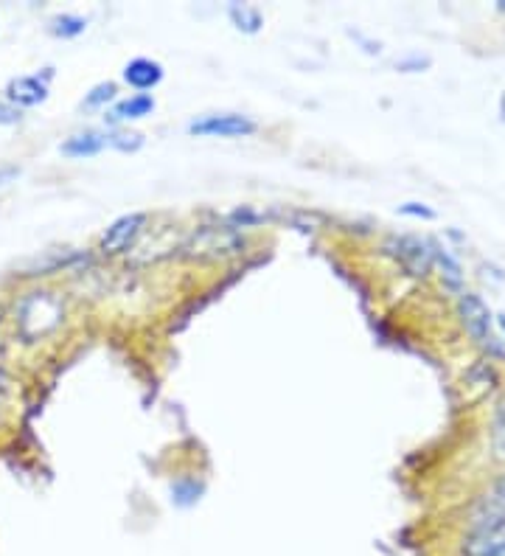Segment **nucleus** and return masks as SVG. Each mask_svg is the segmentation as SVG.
<instances>
[{
  "instance_id": "f257e3e1",
  "label": "nucleus",
  "mask_w": 505,
  "mask_h": 556,
  "mask_svg": "<svg viewBox=\"0 0 505 556\" xmlns=\"http://www.w3.org/2000/svg\"><path fill=\"white\" fill-rule=\"evenodd\" d=\"M245 234L233 225H202L180 245V256L188 262H225L242 256Z\"/></svg>"
},
{
  "instance_id": "dca6fc26",
  "label": "nucleus",
  "mask_w": 505,
  "mask_h": 556,
  "mask_svg": "<svg viewBox=\"0 0 505 556\" xmlns=\"http://www.w3.org/2000/svg\"><path fill=\"white\" fill-rule=\"evenodd\" d=\"M107 104H116V85H113V82H99L96 88L87 93L82 107H85V110H101V107H107Z\"/></svg>"
},
{
  "instance_id": "6e6552de",
  "label": "nucleus",
  "mask_w": 505,
  "mask_h": 556,
  "mask_svg": "<svg viewBox=\"0 0 505 556\" xmlns=\"http://www.w3.org/2000/svg\"><path fill=\"white\" fill-rule=\"evenodd\" d=\"M54 71L45 68L43 74H29V76H15L6 88V102H12L15 107H37L48 99V82H51Z\"/></svg>"
},
{
  "instance_id": "f3484780",
  "label": "nucleus",
  "mask_w": 505,
  "mask_h": 556,
  "mask_svg": "<svg viewBox=\"0 0 505 556\" xmlns=\"http://www.w3.org/2000/svg\"><path fill=\"white\" fill-rule=\"evenodd\" d=\"M491 450L497 458L505 461V399L497 402V410H494V422H491Z\"/></svg>"
},
{
  "instance_id": "6ab92c4d",
  "label": "nucleus",
  "mask_w": 505,
  "mask_h": 556,
  "mask_svg": "<svg viewBox=\"0 0 505 556\" xmlns=\"http://www.w3.org/2000/svg\"><path fill=\"white\" fill-rule=\"evenodd\" d=\"M141 147H144V135H141V132H130V130L110 132V149H118V152H138Z\"/></svg>"
},
{
  "instance_id": "bb28decb",
  "label": "nucleus",
  "mask_w": 505,
  "mask_h": 556,
  "mask_svg": "<svg viewBox=\"0 0 505 556\" xmlns=\"http://www.w3.org/2000/svg\"><path fill=\"white\" fill-rule=\"evenodd\" d=\"M497 9H500V12H505V0H500V3H497Z\"/></svg>"
},
{
  "instance_id": "9b49d317",
  "label": "nucleus",
  "mask_w": 505,
  "mask_h": 556,
  "mask_svg": "<svg viewBox=\"0 0 505 556\" xmlns=\"http://www.w3.org/2000/svg\"><path fill=\"white\" fill-rule=\"evenodd\" d=\"M155 110V99L149 93H135L130 99H121V102L113 104V110L107 113V121L110 124H121V121H138V118H146Z\"/></svg>"
},
{
  "instance_id": "423d86ee",
  "label": "nucleus",
  "mask_w": 505,
  "mask_h": 556,
  "mask_svg": "<svg viewBox=\"0 0 505 556\" xmlns=\"http://www.w3.org/2000/svg\"><path fill=\"white\" fill-rule=\"evenodd\" d=\"M146 217L144 211H135V214H124V217H118L104 236H101V245L99 250L104 256H118V253H124V250H130L135 242H138V236L144 234L146 228Z\"/></svg>"
},
{
  "instance_id": "20e7f679",
  "label": "nucleus",
  "mask_w": 505,
  "mask_h": 556,
  "mask_svg": "<svg viewBox=\"0 0 505 556\" xmlns=\"http://www.w3.org/2000/svg\"><path fill=\"white\" fill-rule=\"evenodd\" d=\"M385 250H388L396 262L402 264L410 276L424 278L430 270H433L435 264L433 242H427V239H419V236H407V234L390 236L388 242H385Z\"/></svg>"
},
{
  "instance_id": "4be33fe9",
  "label": "nucleus",
  "mask_w": 505,
  "mask_h": 556,
  "mask_svg": "<svg viewBox=\"0 0 505 556\" xmlns=\"http://www.w3.org/2000/svg\"><path fill=\"white\" fill-rule=\"evenodd\" d=\"M491 509H497V512H505V475L497 478V483L491 486Z\"/></svg>"
},
{
  "instance_id": "39448f33",
  "label": "nucleus",
  "mask_w": 505,
  "mask_h": 556,
  "mask_svg": "<svg viewBox=\"0 0 505 556\" xmlns=\"http://www.w3.org/2000/svg\"><path fill=\"white\" fill-rule=\"evenodd\" d=\"M463 556H505V512H494L466 534Z\"/></svg>"
},
{
  "instance_id": "9d476101",
  "label": "nucleus",
  "mask_w": 505,
  "mask_h": 556,
  "mask_svg": "<svg viewBox=\"0 0 505 556\" xmlns=\"http://www.w3.org/2000/svg\"><path fill=\"white\" fill-rule=\"evenodd\" d=\"M107 147H110V132L85 130L71 135V138L59 147V152H62L65 158H93V155H99V152H104Z\"/></svg>"
},
{
  "instance_id": "a878e982",
  "label": "nucleus",
  "mask_w": 505,
  "mask_h": 556,
  "mask_svg": "<svg viewBox=\"0 0 505 556\" xmlns=\"http://www.w3.org/2000/svg\"><path fill=\"white\" fill-rule=\"evenodd\" d=\"M500 116H503V121H505V93L500 96Z\"/></svg>"
},
{
  "instance_id": "f8f14e48",
  "label": "nucleus",
  "mask_w": 505,
  "mask_h": 556,
  "mask_svg": "<svg viewBox=\"0 0 505 556\" xmlns=\"http://www.w3.org/2000/svg\"><path fill=\"white\" fill-rule=\"evenodd\" d=\"M228 20L242 34H259L264 29V15L253 3H228Z\"/></svg>"
},
{
  "instance_id": "c85d7f7f",
  "label": "nucleus",
  "mask_w": 505,
  "mask_h": 556,
  "mask_svg": "<svg viewBox=\"0 0 505 556\" xmlns=\"http://www.w3.org/2000/svg\"><path fill=\"white\" fill-rule=\"evenodd\" d=\"M0 321H3V307H0Z\"/></svg>"
},
{
  "instance_id": "2eb2a0df",
  "label": "nucleus",
  "mask_w": 505,
  "mask_h": 556,
  "mask_svg": "<svg viewBox=\"0 0 505 556\" xmlns=\"http://www.w3.org/2000/svg\"><path fill=\"white\" fill-rule=\"evenodd\" d=\"M202 492H205V486L194 478H180L172 483V500L177 506H194Z\"/></svg>"
},
{
  "instance_id": "b1692460",
  "label": "nucleus",
  "mask_w": 505,
  "mask_h": 556,
  "mask_svg": "<svg viewBox=\"0 0 505 556\" xmlns=\"http://www.w3.org/2000/svg\"><path fill=\"white\" fill-rule=\"evenodd\" d=\"M15 177H20V166H0V186L12 183Z\"/></svg>"
},
{
  "instance_id": "393cba45",
  "label": "nucleus",
  "mask_w": 505,
  "mask_h": 556,
  "mask_svg": "<svg viewBox=\"0 0 505 556\" xmlns=\"http://www.w3.org/2000/svg\"><path fill=\"white\" fill-rule=\"evenodd\" d=\"M9 385H12V380L0 371V405L6 402V394H9Z\"/></svg>"
},
{
  "instance_id": "aec40b11",
  "label": "nucleus",
  "mask_w": 505,
  "mask_h": 556,
  "mask_svg": "<svg viewBox=\"0 0 505 556\" xmlns=\"http://www.w3.org/2000/svg\"><path fill=\"white\" fill-rule=\"evenodd\" d=\"M20 121H23V110L12 102H6V99H0V124L12 127V124H20Z\"/></svg>"
},
{
  "instance_id": "ddd939ff",
  "label": "nucleus",
  "mask_w": 505,
  "mask_h": 556,
  "mask_svg": "<svg viewBox=\"0 0 505 556\" xmlns=\"http://www.w3.org/2000/svg\"><path fill=\"white\" fill-rule=\"evenodd\" d=\"M87 29V17L82 15H71V12H62V15H54L48 20V31L59 37V40H73L79 34H85Z\"/></svg>"
},
{
  "instance_id": "412c9836",
  "label": "nucleus",
  "mask_w": 505,
  "mask_h": 556,
  "mask_svg": "<svg viewBox=\"0 0 505 556\" xmlns=\"http://www.w3.org/2000/svg\"><path fill=\"white\" fill-rule=\"evenodd\" d=\"M399 214H404V217H419V220H435V211L433 208H427L424 203L399 205Z\"/></svg>"
},
{
  "instance_id": "5701e85b",
  "label": "nucleus",
  "mask_w": 505,
  "mask_h": 556,
  "mask_svg": "<svg viewBox=\"0 0 505 556\" xmlns=\"http://www.w3.org/2000/svg\"><path fill=\"white\" fill-rule=\"evenodd\" d=\"M430 65V59H421V57H410V59H402V62H396V68L404 71V74H416L421 68H427Z\"/></svg>"
},
{
  "instance_id": "f03ea898",
  "label": "nucleus",
  "mask_w": 505,
  "mask_h": 556,
  "mask_svg": "<svg viewBox=\"0 0 505 556\" xmlns=\"http://www.w3.org/2000/svg\"><path fill=\"white\" fill-rule=\"evenodd\" d=\"M65 318V307L57 295L40 290L29 293L17 304V332L23 340H40V337L57 332Z\"/></svg>"
},
{
  "instance_id": "1a4fd4ad",
  "label": "nucleus",
  "mask_w": 505,
  "mask_h": 556,
  "mask_svg": "<svg viewBox=\"0 0 505 556\" xmlns=\"http://www.w3.org/2000/svg\"><path fill=\"white\" fill-rule=\"evenodd\" d=\"M163 65H160L158 59H149V57H135L130 59L127 65H124V71H121V79L135 88L138 93H146V90L158 88L160 82H163Z\"/></svg>"
},
{
  "instance_id": "7ed1b4c3",
  "label": "nucleus",
  "mask_w": 505,
  "mask_h": 556,
  "mask_svg": "<svg viewBox=\"0 0 505 556\" xmlns=\"http://www.w3.org/2000/svg\"><path fill=\"white\" fill-rule=\"evenodd\" d=\"M186 130L197 138H247L259 130V124L242 113H205L188 121Z\"/></svg>"
},
{
  "instance_id": "0eeeda50",
  "label": "nucleus",
  "mask_w": 505,
  "mask_h": 556,
  "mask_svg": "<svg viewBox=\"0 0 505 556\" xmlns=\"http://www.w3.org/2000/svg\"><path fill=\"white\" fill-rule=\"evenodd\" d=\"M458 315H461L463 326H466V332L475 337L480 346H491V321H494V315H491V309L486 307V301L475 293H461L458 298Z\"/></svg>"
},
{
  "instance_id": "cd10ccee",
  "label": "nucleus",
  "mask_w": 505,
  "mask_h": 556,
  "mask_svg": "<svg viewBox=\"0 0 505 556\" xmlns=\"http://www.w3.org/2000/svg\"><path fill=\"white\" fill-rule=\"evenodd\" d=\"M500 326H503V332H505V318H503V315H500Z\"/></svg>"
},
{
  "instance_id": "a211bd4d",
  "label": "nucleus",
  "mask_w": 505,
  "mask_h": 556,
  "mask_svg": "<svg viewBox=\"0 0 505 556\" xmlns=\"http://www.w3.org/2000/svg\"><path fill=\"white\" fill-rule=\"evenodd\" d=\"M73 259H76V253H71V250H62V253H59V250H51L48 259H43V262L37 259V262L31 264L26 276H45V273H51V270H57L62 264L73 262Z\"/></svg>"
},
{
  "instance_id": "4468645a",
  "label": "nucleus",
  "mask_w": 505,
  "mask_h": 556,
  "mask_svg": "<svg viewBox=\"0 0 505 556\" xmlns=\"http://www.w3.org/2000/svg\"><path fill=\"white\" fill-rule=\"evenodd\" d=\"M433 259L438 264H441V276H444V284L447 287H452V290H461V284H463V270H461V264L455 262L452 256L447 253V248H438L433 242Z\"/></svg>"
}]
</instances>
